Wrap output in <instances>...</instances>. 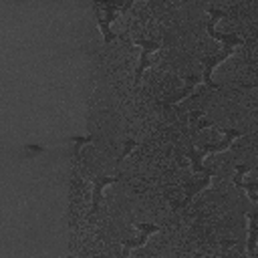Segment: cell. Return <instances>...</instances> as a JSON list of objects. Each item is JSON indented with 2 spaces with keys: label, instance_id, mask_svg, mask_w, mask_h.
<instances>
[{
  "label": "cell",
  "instance_id": "6da1fadb",
  "mask_svg": "<svg viewBox=\"0 0 258 258\" xmlns=\"http://www.w3.org/2000/svg\"><path fill=\"white\" fill-rule=\"evenodd\" d=\"M218 132H222L226 138L220 142V144H216V146H204L200 152H196L192 146L188 148V152H186V156H188V160H190V164H192V172H194V176H198V174H204L208 168H204L202 166V160L206 158V156H210V154H218V152H226L230 146H232V142L236 140V138H242L244 134L240 132V129H218Z\"/></svg>",
  "mask_w": 258,
  "mask_h": 258
},
{
  "label": "cell",
  "instance_id": "7a4b0ae2",
  "mask_svg": "<svg viewBox=\"0 0 258 258\" xmlns=\"http://www.w3.org/2000/svg\"><path fill=\"white\" fill-rule=\"evenodd\" d=\"M232 55H234V49L226 47V49L220 51V53H214V55H210V57H202V59H200V63H202V67H204L202 79H204L206 87H210V89H222V87H224V85H218V83L212 81V71L216 69V65H220L222 61H226V59L232 57Z\"/></svg>",
  "mask_w": 258,
  "mask_h": 258
},
{
  "label": "cell",
  "instance_id": "3957f363",
  "mask_svg": "<svg viewBox=\"0 0 258 258\" xmlns=\"http://www.w3.org/2000/svg\"><path fill=\"white\" fill-rule=\"evenodd\" d=\"M208 15H210V23H208V35H210L212 39L222 41V43H224V49H226V47L234 49V47L242 45V39H240V37L230 35V33H228V35H224V33H218V31H216V23H218L222 17H226V13H224V11H220V9H210V11H208Z\"/></svg>",
  "mask_w": 258,
  "mask_h": 258
},
{
  "label": "cell",
  "instance_id": "277c9868",
  "mask_svg": "<svg viewBox=\"0 0 258 258\" xmlns=\"http://www.w3.org/2000/svg\"><path fill=\"white\" fill-rule=\"evenodd\" d=\"M136 45H140L144 51H142V59H140V65H138V71H136V87H140V83H142V77H144V71L152 65V61H150V55L152 53H156L158 49H162V45L158 43V41H146V39H140V41H136Z\"/></svg>",
  "mask_w": 258,
  "mask_h": 258
},
{
  "label": "cell",
  "instance_id": "5b68a950",
  "mask_svg": "<svg viewBox=\"0 0 258 258\" xmlns=\"http://www.w3.org/2000/svg\"><path fill=\"white\" fill-rule=\"evenodd\" d=\"M216 176V170H212V168H208L206 172H204V178H200V180H196L194 178V182H188L186 184V198H184V202L180 204V206H186V204H190L192 202V198L196 196V194H200L202 190H206L208 186H210V182H212V178ZM178 206V208H180Z\"/></svg>",
  "mask_w": 258,
  "mask_h": 258
},
{
  "label": "cell",
  "instance_id": "8992f818",
  "mask_svg": "<svg viewBox=\"0 0 258 258\" xmlns=\"http://www.w3.org/2000/svg\"><path fill=\"white\" fill-rule=\"evenodd\" d=\"M117 180H119L117 176H99V178H95V182H93V202H91V220L99 212V206H101V200H103V190L107 186L115 184Z\"/></svg>",
  "mask_w": 258,
  "mask_h": 258
},
{
  "label": "cell",
  "instance_id": "52a82bcc",
  "mask_svg": "<svg viewBox=\"0 0 258 258\" xmlns=\"http://www.w3.org/2000/svg\"><path fill=\"white\" fill-rule=\"evenodd\" d=\"M136 228H138L142 234H140L136 240H127V242H123V254H127L129 250H134V248H138V246H144V244L148 242L150 234H156V232L162 230V228L156 226V224H136Z\"/></svg>",
  "mask_w": 258,
  "mask_h": 258
},
{
  "label": "cell",
  "instance_id": "ba28073f",
  "mask_svg": "<svg viewBox=\"0 0 258 258\" xmlns=\"http://www.w3.org/2000/svg\"><path fill=\"white\" fill-rule=\"evenodd\" d=\"M246 218H248V254L254 256L256 252V242H258V210L254 212H246Z\"/></svg>",
  "mask_w": 258,
  "mask_h": 258
},
{
  "label": "cell",
  "instance_id": "9c48e42d",
  "mask_svg": "<svg viewBox=\"0 0 258 258\" xmlns=\"http://www.w3.org/2000/svg\"><path fill=\"white\" fill-rule=\"evenodd\" d=\"M200 81H204V79H202L200 75H188V77H186V87H184V89H182V91H180V93H178L176 97L168 99L166 103H168V105H176V103H180L182 99H186V97H188V95H190V93L194 91V87H196V85H198Z\"/></svg>",
  "mask_w": 258,
  "mask_h": 258
},
{
  "label": "cell",
  "instance_id": "30bf717a",
  "mask_svg": "<svg viewBox=\"0 0 258 258\" xmlns=\"http://www.w3.org/2000/svg\"><path fill=\"white\" fill-rule=\"evenodd\" d=\"M69 142H73V144H75V148H77V152H79V148H81V146L93 144V142H95V138H93V136H73V138H69Z\"/></svg>",
  "mask_w": 258,
  "mask_h": 258
},
{
  "label": "cell",
  "instance_id": "8fae6325",
  "mask_svg": "<svg viewBox=\"0 0 258 258\" xmlns=\"http://www.w3.org/2000/svg\"><path fill=\"white\" fill-rule=\"evenodd\" d=\"M136 146H138L136 140H127V142H125V148H123V152H121V156H119V162H123V160L129 156V152H134Z\"/></svg>",
  "mask_w": 258,
  "mask_h": 258
},
{
  "label": "cell",
  "instance_id": "7c38bea8",
  "mask_svg": "<svg viewBox=\"0 0 258 258\" xmlns=\"http://www.w3.org/2000/svg\"><path fill=\"white\" fill-rule=\"evenodd\" d=\"M236 172H240V174H248V172H250V166H244V164H238V166H236Z\"/></svg>",
  "mask_w": 258,
  "mask_h": 258
},
{
  "label": "cell",
  "instance_id": "4fadbf2b",
  "mask_svg": "<svg viewBox=\"0 0 258 258\" xmlns=\"http://www.w3.org/2000/svg\"><path fill=\"white\" fill-rule=\"evenodd\" d=\"M27 150H29V152H37V154L45 152V148H43V146H27Z\"/></svg>",
  "mask_w": 258,
  "mask_h": 258
}]
</instances>
